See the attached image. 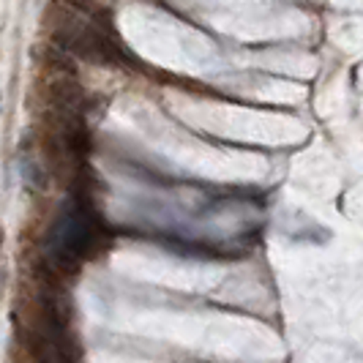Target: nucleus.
<instances>
[{"instance_id": "1", "label": "nucleus", "mask_w": 363, "mask_h": 363, "mask_svg": "<svg viewBox=\"0 0 363 363\" xmlns=\"http://www.w3.org/2000/svg\"><path fill=\"white\" fill-rule=\"evenodd\" d=\"M60 36L66 41V47H72L74 52L82 55L91 63H104V66H118V69L131 66V55L112 33V28H104L99 22H88L74 14L69 25L60 30Z\"/></svg>"}, {"instance_id": "2", "label": "nucleus", "mask_w": 363, "mask_h": 363, "mask_svg": "<svg viewBox=\"0 0 363 363\" xmlns=\"http://www.w3.org/2000/svg\"><path fill=\"white\" fill-rule=\"evenodd\" d=\"M99 246V218L79 202L69 208L55 230V255L66 262H79Z\"/></svg>"}, {"instance_id": "3", "label": "nucleus", "mask_w": 363, "mask_h": 363, "mask_svg": "<svg viewBox=\"0 0 363 363\" xmlns=\"http://www.w3.org/2000/svg\"><path fill=\"white\" fill-rule=\"evenodd\" d=\"M74 6H77V9H88V6H91L93 0H72Z\"/></svg>"}]
</instances>
